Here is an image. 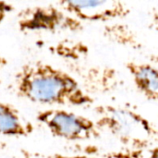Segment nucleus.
Here are the masks:
<instances>
[{"instance_id":"obj_1","label":"nucleus","mask_w":158,"mask_h":158,"mask_svg":"<svg viewBox=\"0 0 158 158\" xmlns=\"http://www.w3.org/2000/svg\"><path fill=\"white\" fill-rule=\"evenodd\" d=\"M20 98L52 106H88L94 99L70 73L44 61L24 64L14 77Z\"/></svg>"},{"instance_id":"obj_2","label":"nucleus","mask_w":158,"mask_h":158,"mask_svg":"<svg viewBox=\"0 0 158 158\" xmlns=\"http://www.w3.org/2000/svg\"><path fill=\"white\" fill-rule=\"evenodd\" d=\"M95 121L101 132L106 131L128 149L153 146L158 143V128L140 113L126 107L99 105L94 107Z\"/></svg>"},{"instance_id":"obj_3","label":"nucleus","mask_w":158,"mask_h":158,"mask_svg":"<svg viewBox=\"0 0 158 158\" xmlns=\"http://www.w3.org/2000/svg\"><path fill=\"white\" fill-rule=\"evenodd\" d=\"M17 25L23 32H79L83 23L57 6H32L17 15Z\"/></svg>"},{"instance_id":"obj_4","label":"nucleus","mask_w":158,"mask_h":158,"mask_svg":"<svg viewBox=\"0 0 158 158\" xmlns=\"http://www.w3.org/2000/svg\"><path fill=\"white\" fill-rule=\"evenodd\" d=\"M36 119L53 136L69 142L95 140L102 133L94 120L65 109L42 110L36 115Z\"/></svg>"},{"instance_id":"obj_5","label":"nucleus","mask_w":158,"mask_h":158,"mask_svg":"<svg viewBox=\"0 0 158 158\" xmlns=\"http://www.w3.org/2000/svg\"><path fill=\"white\" fill-rule=\"evenodd\" d=\"M56 6L79 19L88 22H106L128 17L131 10L118 0H65Z\"/></svg>"},{"instance_id":"obj_6","label":"nucleus","mask_w":158,"mask_h":158,"mask_svg":"<svg viewBox=\"0 0 158 158\" xmlns=\"http://www.w3.org/2000/svg\"><path fill=\"white\" fill-rule=\"evenodd\" d=\"M79 82L90 94H110L118 90L121 79L118 70L109 66H75Z\"/></svg>"},{"instance_id":"obj_7","label":"nucleus","mask_w":158,"mask_h":158,"mask_svg":"<svg viewBox=\"0 0 158 158\" xmlns=\"http://www.w3.org/2000/svg\"><path fill=\"white\" fill-rule=\"evenodd\" d=\"M137 90L148 100L158 101V67L128 61L125 64Z\"/></svg>"},{"instance_id":"obj_8","label":"nucleus","mask_w":158,"mask_h":158,"mask_svg":"<svg viewBox=\"0 0 158 158\" xmlns=\"http://www.w3.org/2000/svg\"><path fill=\"white\" fill-rule=\"evenodd\" d=\"M34 131L33 124L9 103L0 102V135L28 137Z\"/></svg>"},{"instance_id":"obj_9","label":"nucleus","mask_w":158,"mask_h":158,"mask_svg":"<svg viewBox=\"0 0 158 158\" xmlns=\"http://www.w3.org/2000/svg\"><path fill=\"white\" fill-rule=\"evenodd\" d=\"M104 36L109 41L135 50L143 48V44L136 32L123 23L107 24L103 29Z\"/></svg>"},{"instance_id":"obj_10","label":"nucleus","mask_w":158,"mask_h":158,"mask_svg":"<svg viewBox=\"0 0 158 158\" xmlns=\"http://www.w3.org/2000/svg\"><path fill=\"white\" fill-rule=\"evenodd\" d=\"M103 158H158L157 146L139 149L123 148L118 151H108L97 155Z\"/></svg>"},{"instance_id":"obj_11","label":"nucleus","mask_w":158,"mask_h":158,"mask_svg":"<svg viewBox=\"0 0 158 158\" xmlns=\"http://www.w3.org/2000/svg\"><path fill=\"white\" fill-rule=\"evenodd\" d=\"M40 158H103L98 156H90V155H66V154H52L44 155Z\"/></svg>"},{"instance_id":"obj_12","label":"nucleus","mask_w":158,"mask_h":158,"mask_svg":"<svg viewBox=\"0 0 158 158\" xmlns=\"http://www.w3.org/2000/svg\"><path fill=\"white\" fill-rule=\"evenodd\" d=\"M14 6L12 4L6 2V1H0V24L6 19L7 15L12 12Z\"/></svg>"},{"instance_id":"obj_13","label":"nucleus","mask_w":158,"mask_h":158,"mask_svg":"<svg viewBox=\"0 0 158 158\" xmlns=\"http://www.w3.org/2000/svg\"><path fill=\"white\" fill-rule=\"evenodd\" d=\"M151 28L158 31V11H153L151 15Z\"/></svg>"},{"instance_id":"obj_14","label":"nucleus","mask_w":158,"mask_h":158,"mask_svg":"<svg viewBox=\"0 0 158 158\" xmlns=\"http://www.w3.org/2000/svg\"><path fill=\"white\" fill-rule=\"evenodd\" d=\"M7 64V61L5 57H3L2 56H0V70L3 69L5 68V66Z\"/></svg>"}]
</instances>
